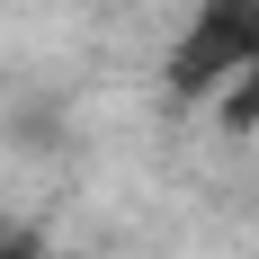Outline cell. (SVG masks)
Wrapping results in <instances>:
<instances>
[{
    "label": "cell",
    "instance_id": "6da1fadb",
    "mask_svg": "<svg viewBox=\"0 0 259 259\" xmlns=\"http://www.w3.org/2000/svg\"><path fill=\"white\" fill-rule=\"evenodd\" d=\"M259 72V0H197L179 27V45L161 63V99L170 107H206L224 90Z\"/></svg>",
    "mask_w": 259,
    "mask_h": 259
},
{
    "label": "cell",
    "instance_id": "7a4b0ae2",
    "mask_svg": "<svg viewBox=\"0 0 259 259\" xmlns=\"http://www.w3.org/2000/svg\"><path fill=\"white\" fill-rule=\"evenodd\" d=\"M0 259H54L36 224H0Z\"/></svg>",
    "mask_w": 259,
    "mask_h": 259
}]
</instances>
